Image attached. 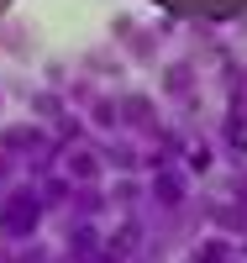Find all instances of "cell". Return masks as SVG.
Segmentation results:
<instances>
[{
  "instance_id": "2",
  "label": "cell",
  "mask_w": 247,
  "mask_h": 263,
  "mask_svg": "<svg viewBox=\"0 0 247 263\" xmlns=\"http://www.w3.org/2000/svg\"><path fill=\"white\" fill-rule=\"evenodd\" d=\"M11 6H16V0H0V16H6V11H11Z\"/></svg>"
},
{
  "instance_id": "1",
  "label": "cell",
  "mask_w": 247,
  "mask_h": 263,
  "mask_svg": "<svg viewBox=\"0 0 247 263\" xmlns=\"http://www.w3.org/2000/svg\"><path fill=\"white\" fill-rule=\"evenodd\" d=\"M153 11L179 16V21H237L247 16V0H147Z\"/></svg>"
}]
</instances>
